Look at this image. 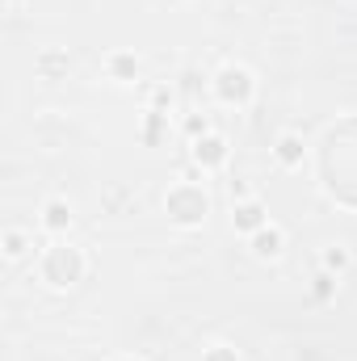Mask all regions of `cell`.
<instances>
[{
  "instance_id": "1",
  "label": "cell",
  "mask_w": 357,
  "mask_h": 361,
  "mask_svg": "<svg viewBox=\"0 0 357 361\" xmlns=\"http://www.w3.org/2000/svg\"><path fill=\"white\" fill-rule=\"evenodd\" d=\"M256 252H269V256H273V252H277V235H265V239H261V248H256Z\"/></svg>"
}]
</instances>
